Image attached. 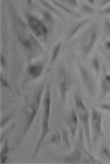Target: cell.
I'll return each mask as SVG.
<instances>
[{"mask_svg": "<svg viewBox=\"0 0 110 164\" xmlns=\"http://www.w3.org/2000/svg\"><path fill=\"white\" fill-rule=\"evenodd\" d=\"M50 110H51V95H50V85L47 84L46 92L44 100V117H42V126H41V133L40 136V139L37 143V145L32 155V159H35L38 155L40 147L42 144V141L46 137L48 131H49V118H50Z\"/></svg>", "mask_w": 110, "mask_h": 164, "instance_id": "1", "label": "cell"}, {"mask_svg": "<svg viewBox=\"0 0 110 164\" xmlns=\"http://www.w3.org/2000/svg\"><path fill=\"white\" fill-rule=\"evenodd\" d=\"M74 101H75V107L78 112V115L81 120V122L85 128V134L87 137V142L89 145V149L91 150V140H90V132H89V112L86 108V105L78 93H75L74 95Z\"/></svg>", "mask_w": 110, "mask_h": 164, "instance_id": "2", "label": "cell"}, {"mask_svg": "<svg viewBox=\"0 0 110 164\" xmlns=\"http://www.w3.org/2000/svg\"><path fill=\"white\" fill-rule=\"evenodd\" d=\"M27 18H28V24L29 25V27L35 33V35L40 39H46L47 34H48V28L45 25V24L41 20L36 18V17H34L30 14H27Z\"/></svg>", "mask_w": 110, "mask_h": 164, "instance_id": "3", "label": "cell"}, {"mask_svg": "<svg viewBox=\"0 0 110 164\" xmlns=\"http://www.w3.org/2000/svg\"><path fill=\"white\" fill-rule=\"evenodd\" d=\"M91 128L93 136V144H96L100 138L103 137L102 131V115L96 109H92L91 113Z\"/></svg>", "mask_w": 110, "mask_h": 164, "instance_id": "4", "label": "cell"}, {"mask_svg": "<svg viewBox=\"0 0 110 164\" xmlns=\"http://www.w3.org/2000/svg\"><path fill=\"white\" fill-rule=\"evenodd\" d=\"M97 39V27L96 25H92L90 27L89 33L87 34V37L84 39L82 43V48L85 55H89L91 50L94 47V44Z\"/></svg>", "mask_w": 110, "mask_h": 164, "instance_id": "5", "label": "cell"}, {"mask_svg": "<svg viewBox=\"0 0 110 164\" xmlns=\"http://www.w3.org/2000/svg\"><path fill=\"white\" fill-rule=\"evenodd\" d=\"M38 109L35 104H29L25 108V118H24V134L27 133L29 129L31 124L33 123V120L37 115Z\"/></svg>", "mask_w": 110, "mask_h": 164, "instance_id": "6", "label": "cell"}, {"mask_svg": "<svg viewBox=\"0 0 110 164\" xmlns=\"http://www.w3.org/2000/svg\"><path fill=\"white\" fill-rule=\"evenodd\" d=\"M79 144H80V148H79V145L77 144L76 148L74 149L73 153L70 156H68L67 158H65V159L63 160L64 162L67 163H79L81 162V145L83 144V129L80 131V134H79Z\"/></svg>", "mask_w": 110, "mask_h": 164, "instance_id": "7", "label": "cell"}, {"mask_svg": "<svg viewBox=\"0 0 110 164\" xmlns=\"http://www.w3.org/2000/svg\"><path fill=\"white\" fill-rule=\"evenodd\" d=\"M59 89H60V94H61V99L62 100L66 99V95L67 91L69 89V82H68L67 76H66V71L63 68V67H60L59 68Z\"/></svg>", "mask_w": 110, "mask_h": 164, "instance_id": "8", "label": "cell"}, {"mask_svg": "<svg viewBox=\"0 0 110 164\" xmlns=\"http://www.w3.org/2000/svg\"><path fill=\"white\" fill-rule=\"evenodd\" d=\"M79 70H80L81 77L84 81V84H85V85H86L88 91L89 92V95L92 96L93 92H94V84H93L91 77L89 76V72L86 71V68H85L82 65H79Z\"/></svg>", "mask_w": 110, "mask_h": 164, "instance_id": "9", "label": "cell"}, {"mask_svg": "<svg viewBox=\"0 0 110 164\" xmlns=\"http://www.w3.org/2000/svg\"><path fill=\"white\" fill-rule=\"evenodd\" d=\"M68 126H69V128H70L72 138L74 139L76 131H77V126H78V116H77V113H76L73 109L72 110L69 119H68Z\"/></svg>", "mask_w": 110, "mask_h": 164, "instance_id": "10", "label": "cell"}, {"mask_svg": "<svg viewBox=\"0 0 110 164\" xmlns=\"http://www.w3.org/2000/svg\"><path fill=\"white\" fill-rule=\"evenodd\" d=\"M42 70H44V65H42V63H37V64L29 66L28 71V74L31 76V78L37 79L41 74Z\"/></svg>", "mask_w": 110, "mask_h": 164, "instance_id": "11", "label": "cell"}, {"mask_svg": "<svg viewBox=\"0 0 110 164\" xmlns=\"http://www.w3.org/2000/svg\"><path fill=\"white\" fill-rule=\"evenodd\" d=\"M110 91V75L105 74V78L102 81V95L101 99H104L105 95Z\"/></svg>", "mask_w": 110, "mask_h": 164, "instance_id": "12", "label": "cell"}, {"mask_svg": "<svg viewBox=\"0 0 110 164\" xmlns=\"http://www.w3.org/2000/svg\"><path fill=\"white\" fill-rule=\"evenodd\" d=\"M53 4H54V5H56V6H57V7H58V8H60L62 11H65L66 13H68V14H71V15H73V16L76 17V18H78V17H79L78 13H76L75 11H73L70 10L69 8L66 7L65 5H63V4H62V3H60V2L53 1Z\"/></svg>", "mask_w": 110, "mask_h": 164, "instance_id": "13", "label": "cell"}, {"mask_svg": "<svg viewBox=\"0 0 110 164\" xmlns=\"http://www.w3.org/2000/svg\"><path fill=\"white\" fill-rule=\"evenodd\" d=\"M62 141L64 145L66 146L67 149H71V143H70V138H69V133L65 129H62Z\"/></svg>", "mask_w": 110, "mask_h": 164, "instance_id": "14", "label": "cell"}, {"mask_svg": "<svg viewBox=\"0 0 110 164\" xmlns=\"http://www.w3.org/2000/svg\"><path fill=\"white\" fill-rule=\"evenodd\" d=\"M60 48H61V43L60 42L57 43V44L54 47L53 54H52V58H51V64H53L56 61V59L57 58V55L59 54V51H60Z\"/></svg>", "mask_w": 110, "mask_h": 164, "instance_id": "15", "label": "cell"}, {"mask_svg": "<svg viewBox=\"0 0 110 164\" xmlns=\"http://www.w3.org/2000/svg\"><path fill=\"white\" fill-rule=\"evenodd\" d=\"M88 21H89V20H84V21H82L80 24H78L77 25H76V27H75L74 28H73L72 31H71L70 34H69V39H71L72 37H73V36L75 35V33L77 32V31H78V30H79V29H80V28H81V27H83V25H84L85 24H86Z\"/></svg>", "mask_w": 110, "mask_h": 164, "instance_id": "16", "label": "cell"}, {"mask_svg": "<svg viewBox=\"0 0 110 164\" xmlns=\"http://www.w3.org/2000/svg\"><path fill=\"white\" fill-rule=\"evenodd\" d=\"M8 152V141L5 142V145L4 147L1 150V163L6 162L7 160V154Z\"/></svg>", "mask_w": 110, "mask_h": 164, "instance_id": "17", "label": "cell"}, {"mask_svg": "<svg viewBox=\"0 0 110 164\" xmlns=\"http://www.w3.org/2000/svg\"><path fill=\"white\" fill-rule=\"evenodd\" d=\"M40 3H41L42 5H44V6H45V7L48 8L49 11H52L53 13H55L56 15H58L59 17H61V16H62V15H61V13L59 12L58 11H57L56 8H54L52 5H51L50 3H48V2H46V1H41Z\"/></svg>", "mask_w": 110, "mask_h": 164, "instance_id": "18", "label": "cell"}, {"mask_svg": "<svg viewBox=\"0 0 110 164\" xmlns=\"http://www.w3.org/2000/svg\"><path fill=\"white\" fill-rule=\"evenodd\" d=\"M42 90H44V84H42L38 93H37V96H36V99H35V102H34V104H35V106L37 107V109L39 110V107H40V99H41V93H42Z\"/></svg>", "mask_w": 110, "mask_h": 164, "instance_id": "19", "label": "cell"}, {"mask_svg": "<svg viewBox=\"0 0 110 164\" xmlns=\"http://www.w3.org/2000/svg\"><path fill=\"white\" fill-rule=\"evenodd\" d=\"M41 12H42V14H44V21L45 22H47V23H52L53 22L52 15H51L50 12L45 11H42Z\"/></svg>", "mask_w": 110, "mask_h": 164, "instance_id": "20", "label": "cell"}, {"mask_svg": "<svg viewBox=\"0 0 110 164\" xmlns=\"http://www.w3.org/2000/svg\"><path fill=\"white\" fill-rule=\"evenodd\" d=\"M102 156L105 159L110 160V150L107 147H103L102 148Z\"/></svg>", "mask_w": 110, "mask_h": 164, "instance_id": "21", "label": "cell"}, {"mask_svg": "<svg viewBox=\"0 0 110 164\" xmlns=\"http://www.w3.org/2000/svg\"><path fill=\"white\" fill-rule=\"evenodd\" d=\"M92 67L95 70L96 72L100 71V63H99V60L96 57H94V58H93V60H92Z\"/></svg>", "mask_w": 110, "mask_h": 164, "instance_id": "22", "label": "cell"}, {"mask_svg": "<svg viewBox=\"0 0 110 164\" xmlns=\"http://www.w3.org/2000/svg\"><path fill=\"white\" fill-rule=\"evenodd\" d=\"M60 140H61V137H60V135H59V133L58 132H56L54 135H53V137H52V139H51V142H52L53 144H59L60 143Z\"/></svg>", "mask_w": 110, "mask_h": 164, "instance_id": "23", "label": "cell"}, {"mask_svg": "<svg viewBox=\"0 0 110 164\" xmlns=\"http://www.w3.org/2000/svg\"><path fill=\"white\" fill-rule=\"evenodd\" d=\"M82 10L86 13H88V14H92L93 12H94V10H93L92 8H90L89 5H86V4L82 5Z\"/></svg>", "mask_w": 110, "mask_h": 164, "instance_id": "24", "label": "cell"}, {"mask_svg": "<svg viewBox=\"0 0 110 164\" xmlns=\"http://www.w3.org/2000/svg\"><path fill=\"white\" fill-rule=\"evenodd\" d=\"M0 81H1V84H2V86H4L5 88H7V89H8V90L11 89V85H10V84L8 83V81L4 78V77H3L2 75L0 76Z\"/></svg>", "mask_w": 110, "mask_h": 164, "instance_id": "25", "label": "cell"}, {"mask_svg": "<svg viewBox=\"0 0 110 164\" xmlns=\"http://www.w3.org/2000/svg\"><path fill=\"white\" fill-rule=\"evenodd\" d=\"M105 32L106 35L110 36V22L107 19L105 20Z\"/></svg>", "mask_w": 110, "mask_h": 164, "instance_id": "26", "label": "cell"}, {"mask_svg": "<svg viewBox=\"0 0 110 164\" xmlns=\"http://www.w3.org/2000/svg\"><path fill=\"white\" fill-rule=\"evenodd\" d=\"M11 115H7L5 118H3V119L1 120V124H0V126H1V128H3V127H4V125H6V124H7V122L8 121V120L11 119Z\"/></svg>", "mask_w": 110, "mask_h": 164, "instance_id": "27", "label": "cell"}, {"mask_svg": "<svg viewBox=\"0 0 110 164\" xmlns=\"http://www.w3.org/2000/svg\"><path fill=\"white\" fill-rule=\"evenodd\" d=\"M14 127H15V125H13L12 127H11L10 128H8V131H5L4 133H2V135H1V143H2V142H3V140H4V136H5V135H6L7 133H8V132H10L11 131H12V129H13V128H14Z\"/></svg>", "mask_w": 110, "mask_h": 164, "instance_id": "28", "label": "cell"}, {"mask_svg": "<svg viewBox=\"0 0 110 164\" xmlns=\"http://www.w3.org/2000/svg\"><path fill=\"white\" fill-rule=\"evenodd\" d=\"M100 107L103 108L106 111H109L110 112V104H106V103H103V104H100Z\"/></svg>", "mask_w": 110, "mask_h": 164, "instance_id": "29", "label": "cell"}, {"mask_svg": "<svg viewBox=\"0 0 110 164\" xmlns=\"http://www.w3.org/2000/svg\"><path fill=\"white\" fill-rule=\"evenodd\" d=\"M0 58H1V66H2L3 68H6V61H5V57H4V55H1Z\"/></svg>", "mask_w": 110, "mask_h": 164, "instance_id": "30", "label": "cell"}, {"mask_svg": "<svg viewBox=\"0 0 110 164\" xmlns=\"http://www.w3.org/2000/svg\"><path fill=\"white\" fill-rule=\"evenodd\" d=\"M109 13H110V6L106 7L105 10L102 11V14H109Z\"/></svg>", "mask_w": 110, "mask_h": 164, "instance_id": "31", "label": "cell"}, {"mask_svg": "<svg viewBox=\"0 0 110 164\" xmlns=\"http://www.w3.org/2000/svg\"><path fill=\"white\" fill-rule=\"evenodd\" d=\"M67 4H69L71 6H77V1H74V0H73V1H66Z\"/></svg>", "mask_w": 110, "mask_h": 164, "instance_id": "32", "label": "cell"}, {"mask_svg": "<svg viewBox=\"0 0 110 164\" xmlns=\"http://www.w3.org/2000/svg\"><path fill=\"white\" fill-rule=\"evenodd\" d=\"M108 3H110V1H105V2H102V3L100 4V7L105 6V5H106V4H108Z\"/></svg>", "mask_w": 110, "mask_h": 164, "instance_id": "33", "label": "cell"}, {"mask_svg": "<svg viewBox=\"0 0 110 164\" xmlns=\"http://www.w3.org/2000/svg\"><path fill=\"white\" fill-rule=\"evenodd\" d=\"M28 5H29L30 8H32V2H31V1H28Z\"/></svg>", "mask_w": 110, "mask_h": 164, "instance_id": "34", "label": "cell"}, {"mask_svg": "<svg viewBox=\"0 0 110 164\" xmlns=\"http://www.w3.org/2000/svg\"><path fill=\"white\" fill-rule=\"evenodd\" d=\"M108 59H109V62H110V58H108Z\"/></svg>", "mask_w": 110, "mask_h": 164, "instance_id": "35", "label": "cell"}]
</instances>
